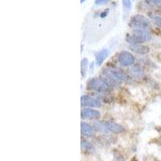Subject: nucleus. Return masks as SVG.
<instances>
[{
	"mask_svg": "<svg viewBox=\"0 0 161 161\" xmlns=\"http://www.w3.org/2000/svg\"><path fill=\"white\" fill-rule=\"evenodd\" d=\"M103 74L106 77V80H109V82L114 86H118L127 78V75L123 72L119 70L111 69V68L105 69L103 70Z\"/></svg>",
	"mask_w": 161,
	"mask_h": 161,
	"instance_id": "nucleus-1",
	"label": "nucleus"
},
{
	"mask_svg": "<svg viewBox=\"0 0 161 161\" xmlns=\"http://www.w3.org/2000/svg\"><path fill=\"white\" fill-rule=\"evenodd\" d=\"M130 27L133 29H139V30L148 31L151 28L150 21L147 19L146 17L141 15H137L131 19L130 21Z\"/></svg>",
	"mask_w": 161,
	"mask_h": 161,
	"instance_id": "nucleus-2",
	"label": "nucleus"
},
{
	"mask_svg": "<svg viewBox=\"0 0 161 161\" xmlns=\"http://www.w3.org/2000/svg\"><path fill=\"white\" fill-rule=\"evenodd\" d=\"M88 87L90 90L101 93L110 90V84L101 77H94L90 79L88 83Z\"/></svg>",
	"mask_w": 161,
	"mask_h": 161,
	"instance_id": "nucleus-3",
	"label": "nucleus"
},
{
	"mask_svg": "<svg viewBox=\"0 0 161 161\" xmlns=\"http://www.w3.org/2000/svg\"><path fill=\"white\" fill-rule=\"evenodd\" d=\"M118 60L122 66L129 67V66L132 65L135 63V56L131 54V53H130L129 52L123 51V52H122V53L119 54V56H118Z\"/></svg>",
	"mask_w": 161,
	"mask_h": 161,
	"instance_id": "nucleus-4",
	"label": "nucleus"
},
{
	"mask_svg": "<svg viewBox=\"0 0 161 161\" xmlns=\"http://www.w3.org/2000/svg\"><path fill=\"white\" fill-rule=\"evenodd\" d=\"M131 36H133L139 44H142L143 42L149 41L152 39V35L148 32V31L139 30V29H133Z\"/></svg>",
	"mask_w": 161,
	"mask_h": 161,
	"instance_id": "nucleus-5",
	"label": "nucleus"
},
{
	"mask_svg": "<svg viewBox=\"0 0 161 161\" xmlns=\"http://www.w3.org/2000/svg\"><path fill=\"white\" fill-rule=\"evenodd\" d=\"M80 104L83 107H101V102L99 100L93 98L90 96H82L80 98Z\"/></svg>",
	"mask_w": 161,
	"mask_h": 161,
	"instance_id": "nucleus-6",
	"label": "nucleus"
},
{
	"mask_svg": "<svg viewBox=\"0 0 161 161\" xmlns=\"http://www.w3.org/2000/svg\"><path fill=\"white\" fill-rule=\"evenodd\" d=\"M101 117L99 111L91 108H85L81 111V118L88 119H98Z\"/></svg>",
	"mask_w": 161,
	"mask_h": 161,
	"instance_id": "nucleus-7",
	"label": "nucleus"
},
{
	"mask_svg": "<svg viewBox=\"0 0 161 161\" xmlns=\"http://www.w3.org/2000/svg\"><path fill=\"white\" fill-rule=\"evenodd\" d=\"M106 127V129L107 132H112V133H122L125 130H124L123 127L119 124L116 123V122H110V121H107V122H104Z\"/></svg>",
	"mask_w": 161,
	"mask_h": 161,
	"instance_id": "nucleus-8",
	"label": "nucleus"
},
{
	"mask_svg": "<svg viewBox=\"0 0 161 161\" xmlns=\"http://www.w3.org/2000/svg\"><path fill=\"white\" fill-rule=\"evenodd\" d=\"M110 54V51L109 49H101V51H99L98 53L96 55V65L98 66L101 65L102 64L104 60L107 58V56Z\"/></svg>",
	"mask_w": 161,
	"mask_h": 161,
	"instance_id": "nucleus-9",
	"label": "nucleus"
},
{
	"mask_svg": "<svg viewBox=\"0 0 161 161\" xmlns=\"http://www.w3.org/2000/svg\"><path fill=\"white\" fill-rule=\"evenodd\" d=\"M130 49L131 51H133L134 53H138V54H147L149 52V48L142 45L141 44H136L130 45Z\"/></svg>",
	"mask_w": 161,
	"mask_h": 161,
	"instance_id": "nucleus-10",
	"label": "nucleus"
},
{
	"mask_svg": "<svg viewBox=\"0 0 161 161\" xmlns=\"http://www.w3.org/2000/svg\"><path fill=\"white\" fill-rule=\"evenodd\" d=\"M80 125H81L80 126V130H81V134H82V135L88 137H90L94 135V128L92 127L91 126L89 125L88 123H86V122H81Z\"/></svg>",
	"mask_w": 161,
	"mask_h": 161,
	"instance_id": "nucleus-11",
	"label": "nucleus"
},
{
	"mask_svg": "<svg viewBox=\"0 0 161 161\" xmlns=\"http://www.w3.org/2000/svg\"><path fill=\"white\" fill-rule=\"evenodd\" d=\"M130 72H131V75H133L135 77H139V78L143 77V74H144L142 69L140 67H137V66L132 68Z\"/></svg>",
	"mask_w": 161,
	"mask_h": 161,
	"instance_id": "nucleus-12",
	"label": "nucleus"
},
{
	"mask_svg": "<svg viewBox=\"0 0 161 161\" xmlns=\"http://www.w3.org/2000/svg\"><path fill=\"white\" fill-rule=\"evenodd\" d=\"M88 65H89L88 59L83 58L82 60H81V63H80V67H81L80 70H81V75H82V77H85V76H86Z\"/></svg>",
	"mask_w": 161,
	"mask_h": 161,
	"instance_id": "nucleus-13",
	"label": "nucleus"
},
{
	"mask_svg": "<svg viewBox=\"0 0 161 161\" xmlns=\"http://www.w3.org/2000/svg\"><path fill=\"white\" fill-rule=\"evenodd\" d=\"M94 129L97 131H101V132H103V131H104V132H107L104 122H94Z\"/></svg>",
	"mask_w": 161,
	"mask_h": 161,
	"instance_id": "nucleus-14",
	"label": "nucleus"
},
{
	"mask_svg": "<svg viewBox=\"0 0 161 161\" xmlns=\"http://www.w3.org/2000/svg\"><path fill=\"white\" fill-rule=\"evenodd\" d=\"M81 147H82V148H84L85 150H87L89 151V152H90V151H92L94 149V148H93L91 143H90L87 142V141H81Z\"/></svg>",
	"mask_w": 161,
	"mask_h": 161,
	"instance_id": "nucleus-15",
	"label": "nucleus"
},
{
	"mask_svg": "<svg viewBox=\"0 0 161 161\" xmlns=\"http://www.w3.org/2000/svg\"><path fill=\"white\" fill-rule=\"evenodd\" d=\"M122 5H123L124 8L127 10H131V7H132V4H131V0H122Z\"/></svg>",
	"mask_w": 161,
	"mask_h": 161,
	"instance_id": "nucleus-16",
	"label": "nucleus"
},
{
	"mask_svg": "<svg viewBox=\"0 0 161 161\" xmlns=\"http://www.w3.org/2000/svg\"><path fill=\"white\" fill-rule=\"evenodd\" d=\"M153 21L156 26L159 27V28H161V17L159 16L153 17Z\"/></svg>",
	"mask_w": 161,
	"mask_h": 161,
	"instance_id": "nucleus-17",
	"label": "nucleus"
},
{
	"mask_svg": "<svg viewBox=\"0 0 161 161\" xmlns=\"http://www.w3.org/2000/svg\"><path fill=\"white\" fill-rule=\"evenodd\" d=\"M108 2H110V0H95V4L97 6H101L106 4Z\"/></svg>",
	"mask_w": 161,
	"mask_h": 161,
	"instance_id": "nucleus-18",
	"label": "nucleus"
},
{
	"mask_svg": "<svg viewBox=\"0 0 161 161\" xmlns=\"http://www.w3.org/2000/svg\"><path fill=\"white\" fill-rule=\"evenodd\" d=\"M151 3L157 7H161V0H149Z\"/></svg>",
	"mask_w": 161,
	"mask_h": 161,
	"instance_id": "nucleus-19",
	"label": "nucleus"
},
{
	"mask_svg": "<svg viewBox=\"0 0 161 161\" xmlns=\"http://www.w3.org/2000/svg\"><path fill=\"white\" fill-rule=\"evenodd\" d=\"M107 13H108V9H106V11H105V12H102L101 15V18H103V17H106V15H107Z\"/></svg>",
	"mask_w": 161,
	"mask_h": 161,
	"instance_id": "nucleus-20",
	"label": "nucleus"
},
{
	"mask_svg": "<svg viewBox=\"0 0 161 161\" xmlns=\"http://www.w3.org/2000/svg\"><path fill=\"white\" fill-rule=\"evenodd\" d=\"M85 1H86V0H80V3H84Z\"/></svg>",
	"mask_w": 161,
	"mask_h": 161,
	"instance_id": "nucleus-21",
	"label": "nucleus"
}]
</instances>
